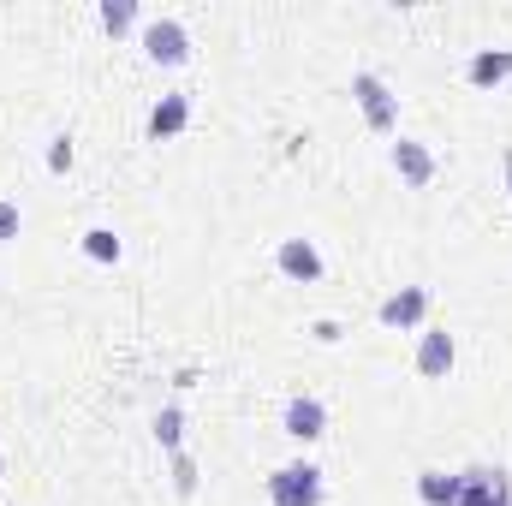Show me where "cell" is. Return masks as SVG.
<instances>
[{
  "label": "cell",
  "mask_w": 512,
  "mask_h": 506,
  "mask_svg": "<svg viewBox=\"0 0 512 506\" xmlns=\"http://www.w3.org/2000/svg\"><path fill=\"white\" fill-rule=\"evenodd\" d=\"M352 102L364 108V126L370 131H382V137L399 131V96L387 90L376 72H352Z\"/></svg>",
  "instance_id": "cell-1"
},
{
  "label": "cell",
  "mask_w": 512,
  "mask_h": 506,
  "mask_svg": "<svg viewBox=\"0 0 512 506\" xmlns=\"http://www.w3.org/2000/svg\"><path fill=\"white\" fill-rule=\"evenodd\" d=\"M268 501L274 506H322V471L310 459H292L268 477Z\"/></svg>",
  "instance_id": "cell-2"
},
{
  "label": "cell",
  "mask_w": 512,
  "mask_h": 506,
  "mask_svg": "<svg viewBox=\"0 0 512 506\" xmlns=\"http://www.w3.org/2000/svg\"><path fill=\"white\" fill-rule=\"evenodd\" d=\"M143 54H149L155 66H179V60L191 54L185 24H179V18H149V24H143Z\"/></svg>",
  "instance_id": "cell-3"
},
{
  "label": "cell",
  "mask_w": 512,
  "mask_h": 506,
  "mask_svg": "<svg viewBox=\"0 0 512 506\" xmlns=\"http://www.w3.org/2000/svg\"><path fill=\"white\" fill-rule=\"evenodd\" d=\"M382 328H423V316H429V286H399V292H387L382 298Z\"/></svg>",
  "instance_id": "cell-4"
},
{
  "label": "cell",
  "mask_w": 512,
  "mask_h": 506,
  "mask_svg": "<svg viewBox=\"0 0 512 506\" xmlns=\"http://www.w3.org/2000/svg\"><path fill=\"white\" fill-rule=\"evenodd\" d=\"M387 161H393V173H399L411 191H423V185L435 179V149H429V143H417V137H399V143L387 149Z\"/></svg>",
  "instance_id": "cell-5"
},
{
  "label": "cell",
  "mask_w": 512,
  "mask_h": 506,
  "mask_svg": "<svg viewBox=\"0 0 512 506\" xmlns=\"http://www.w3.org/2000/svg\"><path fill=\"white\" fill-rule=\"evenodd\" d=\"M453 358H459V346H453L447 328H417V376L441 381L453 370Z\"/></svg>",
  "instance_id": "cell-6"
},
{
  "label": "cell",
  "mask_w": 512,
  "mask_h": 506,
  "mask_svg": "<svg viewBox=\"0 0 512 506\" xmlns=\"http://www.w3.org/2000/svg\"><path fill=\"white\" fill-rule=\"evenodd\" d=\"M280 429H286L292 441H322V435H328V405H322V399H310V393H298V399L286 405Z\"/></svg>",
  "instance_id": "cell-7"
},
{
  "label": "cell",
  "mask_w": 512,
  "mask_h": 506,
  "mask_svg": "<svg viewBox=\"0 0 512 506\" xmlns=\"http://www.w3.org/2000/svg\"><path fill=\"white\" fill-rule=\"evenodd\" d=\"M274 262H280V274L286 280H322V251L310 245V239H280V251H274Z\"/></svg>",
  "instance_id": "cell-8"
},
{
  "label": "cell",
  "mask_w": 512,
  "mask_h": 506,
  "mask_svg": "<svg viewBox=\"0 0 512 506\" xmlns=\"http://www.w3.org/2000/svg\"><path fill=\"white\" fill-rule=\"evenodd\" d=\"M185 126H191V96L173 90V96H161V102L149 108V137H155V143H161V137H179Z\"/></svg>",
  "instance_id": "cell-9"
},
{
  "label": "cell",
  "mask_w": 512,
  "mask_h": 506,
  "mask_svg": "<svg viewBox=\"0 0 512 506\" xmlns=\"http://www.w3.org/2000/svg\"><path fill=\"white\" fill-rule=\"evenodd\" d=\"M465 78L483 84V90H489V84H507L512 78V48H477V54L465 60Z\"/></svg>",
  "instance_id": "cell-10"
},
{
  "label": "cell",
  "mask_w": 512,
  "mask_h": 506,
  "mask_svg": "<svg viewBox=\"0 0 512 506\" xmlns=\"http://www.w3.org/2000/svg\"><path fill=\"white\" fill-rule=\"evenodd\" d=\"M417 501L423 506H453L459 501V477H453V471H435V465L417 471Z\"/></svg>",
  "instance_id": "cell-11"
},
{
  "label": "cell",
  "mask_w": 512,
  "mask_h": 506,
  "mask_svg": "<svg viewBox=\"0 0 512 506\" xmlns=\"http://www.w3.org/2000/svg\"><path fill=\"white\" fill-rule=\"evenodd\" d=\"M453 506H495V471H489V465L459 471V501Z\"/></svg>",
  "instance_id": "cell-12"
},
{
  "label": "cell",
  "mask_w": 512,
  "mask_h": 506,
  "mask_svg": "<svg viewBox=\"0 0 512 506\" xmlns=\"http://www.w3.org/2000/svg\"><path fill=\"white\" fill-rule=\"evenodd\" d=\"M155 441H161L167 453H179V441H185V411H179V405H161V411H155Z\"/></svg>",
  "instance_id": "cell-13"
},
{
  "label": "cell",
  "mask_w": 512,
  "mask_h": 506,
  "mask_svg": "<svg viewBox=\"0 0 512 506\" xmlns=\"http://www.w3.org/2000/svg\"><path fill=\"white\" fill-rule=\"evenodd\" d=\"M120 251H126V245L114 239V227H90V233H84V256H90V262H120Z\"/></svg>",
  "instance_id": "cell-14"
},
{
  "label": "cell",
  "mask_w": 512,
  "mask_h": 506,
  "mask_svg": "<svg viewBox=\"0 0 512 506\" xmlns=\"http://www.w3.org/2000/svg\"><path fill=\"white\" fill-rule=\"evenodd\" d=\"M131 24H137V0H102V30L108 36H120Z\"/></svg>",
  "instance_id": "cell-15"
},
{
  "label": "cell",
  "mask_w": 512,
  "mask_h": 506,
  "mask_svg": "<svg viewBox=\"0 0 512 506\" xmlns=\"http://www.w3.org/2000/svg\"><path fill=\"white\" fill-rule=\"evenodd\" d=\"M173 495H197V459L185 447L173 453Z\"/></svg>",
  "instance_id": "cell-16"
},
{
  "label": "cell",
  "mask_w": 512,
  "mask_h": 506,
  "mask_svg": "<svg viewBox=\"0 0 512 506\" xmlns=\"http://www.w3.org/2000/svg\"><path fill=\"white\" fill-rule=\"evenodd\" d=\"M66 167H72V137L60 131V137L48 143V173H66Z\"/></svg>",
  "instance_id": "cell-17"
},
{
  "label": "cell",
  "mask_w": 512,
  "mask_h": 506,
  "mask_svg": "<svg viewBox=\"0 0 512 506\" xmlns=\"http://www.w3.org/2000/svg\"><path fill=\"white\" fill-rule=\"evenodd\" d=\"M18 227H24L18 203H12V197H0V245H6V239H18Z\"/></svg>",
  "instance_id": "cell-18"
},
{
  "label": "cell",
  "mask_w": 512,
  "mask_h": 506,
  "mask_svg": "<svg viewBox=\"0 0 512 506\" xmlns=\"http://www.w3.org/2000/svg\"><path fill=\"white\" fill-rule=\"evenodd\" d=\"M501 167H507V197H512V149L501 155Z\"/></svg>",
  "instance_id": "cell-19"
},
{
  "label": "cell",
  "mask_w": 512,
  "mask_h": 506,
  "mask_svg": "<svg viewBox=\"0 0 512 506\" xmlns=\"http://www.w3.org/2000/svg\"><path fill=\"white\" fill-rule=\"evenodd\" d=\"M0 471H6V465H0Z\"/></svg>",
  "instance_id": "cell-20"
}]
</instances>
